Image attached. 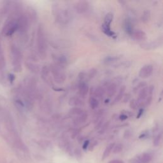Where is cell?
I'll return each instance as SVG.
<instances>
[{
    "mask_svg": "<svg viewBox=\"0 0 163 163\" xmlns=\"http://www.w3.org/2000/svg\"><path fill=\"white\" fill-rule=\"evenodd\" d=\"M52 12L56 20L59 23H66L69 18V10L67 7L62 8L59 3L56 2L52 6Z\"/></svg>",
    "mask_w": 163,
    "mask_h": 163,
    "instance_id": "1",
    "label": "cell"
},
{
    "mask_svg": "<svg viewBox=\"0 0 163 163\" xmlns=\"http://www.w3.org/2000/svg\"><path fill=\"white\" fill-rule=\"evenodd\" d=\"M37 44L38 52L43 59L47 57V43L46 39L44 34V30L42 27H40L38 31V37H37Z\"/></svg>",
    "mask_w": 163,
    "mask_h": 163,
    "instance_id": "2",
    "label": "cell"
},
{
    "mask_svg": "<svg viewBox=\"0 0 163 163\" xmlns=\"http://www.w3.org/2000/svg\"><path fill=\"white\" fill-rule=\"evenodd\" d=\"M50 71H51L54 81L58 84H61L64 83L66 78V76L65 73L63 71V69L61 68L55 64L50 65Z\"/></svg>",
    "mask_w": 163,
    "mask_h": 163,
    "instance_id": "3",
    "label": "cell"
},
{
    "mask_svg": "<svg viewBox=\"0 0 163 163\" xmlns=\"http://www.w3.org/2000/svg\"><path fill=\"white\" fill-rule=\"evenodd\" d=\"M152 159V155L149 153H144L136 156L130 161V163H149Z\"/></svg>",
    "mask_w": 163,
    "mask_h": 163,
    "instance_id": "4",
    "label": "cell"
},
{
    "mask_svg": "<svg viewBox=\"0 0 163 163\" xmlns=\"http://www.w3.org/2000/svg\"><path fill=\"white\" fill-rule=\"evenodd\" d=\"M89 3L88 2L85 1V0L78 1L74 5V8L75 10V11L80 14L86 12L89 10Z\"/></svg>",
    "mask_w": 163,
    "mask_h": 163,
    "instance_id": "5",
    "label": "cell"
},
{
    "mask_svg": "<svg viewBox=\"0 0 163 163\" xmlns=\"http://www.w3.org/2000/svg\"><path fill=\"white\" fill-rule=\"evenodd\" d=\"M153 72V66L147 65L143 66L139 72V77L142 78H147L151 76Z\"/></svg>",
    "mask_w": 163,
    "mask_h": 163,
    "instance_id": "6",
    "label": "cell"
},
{
    "mask_svg": "<svg viewBox=\"0 0 163 163\" xmlns=\"http://www.w3.org/2000/svg\"><path fill=\"white\" fill-rule=\"evenodd\" d=\"M53 59L56 66L64 69L68 63L67 58L63 55H53Z\"/></svg>",
    "mask_w": 163,
    "mask_h": 163,
    "instance_id": "7",
    "label": "cell"
},
{
    "mask_svg": "<svg viewBox=\"0 0 163 163\" xmlns=\"http://www.w3.org/2000/svg\"><path fill=\"white\" fill-rule=\"evenodd\" d=\"M131 36L135 40H140V41H144L147 38V34L144 31H142L141 29L134 30V31L132 32Z\"/></svg>",
    "mask_w": 163,
    "mask_h": 163,
    "instance_id": "8",
    "label": "cell"
},
{
    "mask_svg": "<svg viewBox=\"0 0 163 163\" xmlns=\"http://www.w3.org/2000/svg\"><path fill=\"white\" fill-rule=\"evenodd\" d=\"M89 92L88 85L84 82H80L78 86V93L81 98H85Z\"/></svg>",
    "mask_w": 163,
    "mask_h": 163,
    "instance_id": "9",
    "label": "cell"
},
{
    "mask_svg": "<svg viewBox=\"0 0 163 163\" xmlns=\"http://www.w3.org/2000/svg\"><path fill=\"white\" fill-rule=\"evenodd\" d=\"M161 42H162V40H157L156 41H154V42H151L149 43H145V44H141V47L144 49H145V50L154 49V48L158 47L159 45H161L162 44Z\"/></svg>",
    "mask_w": 163,
    "mask_h": 163,
    "instance_id": "10",
    "label": "cell"
},
{
    "mask_svg": "<svg viewBox=\"0 0 163 163\" xmlns=\"http://www.w3.org/2000/svg\"><path fill=\"white\" fill-rule=\"evenodd\" d=\"M69 105L73 107H81L84 106L85 103L83 100H82L80 98L78 97H72L69 100Z\"/></svg>",
    "mask_w": 163,
    "mask_h": 163,
    "instance_id": "11",
    "label": "cell"
},
{
    "mask_svg": "<svg viewBox=\"0 0 163 163\" xmlns=\"http://www.w3.org/2000/svg\"><path fill=\"white\" fill-rule=\"evenodd\" d=\"M88 117V114L86 111H84L83 113L80 114V115L75 117L73 119V123L74 124H75L76 126L80 125L81 124H83L84 122H86V121L87 120Z\"/></svg>",
    "mask_w": 163,
    "mask_h": 163,
    "instance_id": "12",
    "label": "cell"
},
{
    "mask_svg": "<svg viewBox=\"0 0 163 163\" xmlns=\"http://www.w3.org/2000/svg\"><path fill=\"white\" fill-rule=\"evenodd\" d=\"M117 89V84L115 82H111L107 86L105 93H107V94L109 98H111L116 93Z\"/></svg>",
    "mask_w": 163,
    "mask_h": 163,
    "instance_id": "13",
    "label": "cell"
},
{
    "mask_svg": "<svg viewBox=\"0 0 163 163\" xmlns=\"http://www.w3.org/2000/svg\"><path fill=\"white\" fill-rule=\"evenodd\" d=\"M93 92V93L94 95V98L96 99H101L103 98L105 94V89L101 86H99L96 88L94 90L91 89V93Z\"/></svg>",
    "mask_w": 163,
    "mask_h": 163,
    "instance_id": "14",
    "label": "cell"
},
{
    "mask_svg": "<svg viewBox=\"0 0 163 163\" xmlns=\"http://www.w3.org/2000/svg\"><path fill=\"white\" fill-rule=\"evenodd\" d=\"M125 90H126V86H122L121 88L119 90L118 94L115 98V99H114V100L113 101V103H112L111 105H115V104L117 103L118 102H119L122 99V98H123V96L124 95Z\"/></svg>",
    "mask_w": 163,
    "mask_h": 163,
    "instance_id": "15",
    "label": "cell"
},
{
    "mask_svg": "<svg viewBox=\"0 0 163 163\" xmlns=\"http://www.w3.org/2000/svg\"><path fill=\"white\" fill-rule=\"evenodd\" d=\"M124 29L126 32L131 36L132 32L134 31V28L133 25H132V23L129 19H126L124 22Z\"/></svg>",
    "mask_w": 163,
    "mask_h": 163,
    "instance_id": "16",
    "label": "cell"
},
{
    "mask_svg": "<svg viewBox=\"0 0 163 163\" xmlns=\"http://www.w3.org/2000/svg\"><path fill=\"white\" fill-rule=\"evenodd\" d=\"M115 145V144H114V143H111V144H109L106 147V148H105V151L103 152V156H102V158H101L102 161H104L105 159H106L110 156L111 151L113 150V148H114Z\"/></svg>",
    "mask_w": 163,
    "mask_h": 163,
    "instance_id": "17",
    "label": "cell"
},
{
    "mask_svg": "<svg viewBox=\"0 0 163 163\" xmlns=\"http://www.w3.org/2000/svg\"><path fill=\"white\" fill-rule=\"evenodd\" d=\"M49 73H50V68L44 65L42 68V77L44 80L45 82H48V79H49Z\"/></svg>",
    "mask_w": 163,
    "mask_h": 163,
    "instance_id": "18",
    "label": "cell"
},
{
    "mask_svg": "<svg viewBox=\"0 0 163 163\" xmlns=\"http://www.w3.org/2000/svg\"><path fill=\"white\" fill-rule=\"evenodd\" d=\"M89 103V106L90 108L93 110L96 109L99 107V100L93 96L90 97Z\"/></svg>",
    "mask_w": 163,
    "mask_h": 163,
    "instance_id": "19",
    "label": "cell"
},
{
    "mask_svg": "<svg viewBox=\"0 0 163 163\" xmlns=\"http://www.w3.org/2000/svg\"><path fill=\"white\" fill-rule=\"evenodd\" d=\"M151 19V15H150V10H146L143 13L141 17V20L142 23H144L145 24L148 23Z\"/></svg>",
    "mask_w": 163,
    "mask_h": 163,
    "instance_id": "20",
    "label": "cell"
},
{
    "mask_svg": "<svg viewBox=\"0 0 163 163\" xmlns=\"http://www.w3.org/2000/svg\"><path fill=\"white\" fill-rule=\"evenodd\" d=\"M83 111H84V110L81 108L73 107L69 110V114L74 116L75 117H77V116L80 115V114H82Z\"/></svg>",
    "mask_w": 163,
    "mask_h": 163,
    "instance_id": "21",
    "label": "cell"
},
{
    "mask_svg": "<svg viewBox=\"0 0 163 163\" xmlns=\"http://www.w3.org/2000/svg\"><path fill=\"white\" fill-rule=\"evenodd\" d=\"M113 19H114V15L112 13L110 12L108 14H107L105 17V20H104V24L105 26H110L111 23L113 21Z\"/></svg>",
    "mask_w": 163,
    "mask_h": 163,
    "instance_id": "22",
    "label": "cell"
},
{
    "mask_svg": "<svg viewBox=\"0 0 163 163\" xmlns=\"http://www.w3.org/2000/svg\"><path fill=\"white\" fill-rule=\"evenodd\" d=\"M119 59L120 57L118 56H109L104 59L103 63L106 65H110L114 62H116Z\"/></svg>",
    "mask_w": 163,
    "mask_h": 163,
    "instance_id": "23",
    "label": "cell"
},
{
    "mask_svg": "<svg viewBox=\"0 0 163 163\" xmlns=\"http://www.w3.org/2000/svg\"><path fill=\"white\" fill-rule=\"evenodd\" d=\"M102 30H103V33L105 34H106L107 35H108V36H114L115 35L114 32H113L112 31H111L110 26H105L103 24V25H102Z\"/></svg>",
    "mask_w": 163,
    "mask_h": 163,
    "instance_id": "24",
    "label": "cell"
},
{
    "mask_svg": "<svg viewBox=\"0 0 163 163\" xmlns=\"http://www.w3.org/2000/svg\"><path fill=\"white\" fill-rule=\"evenodd\" d=\"M122 150H123V145L121 144H117L114 145V147L113 148V152L114 154H118V153L120 152Z\"/></svg>",
    "mask_w": 163,
    "mask_h": 163,
    "instance_id": "25",
    "label": "cell"
},
{
    "mask_svg": "<svg viewBox=\"0 0 163 163\" xmlns=\"http://www.w3.org/2000/svg\"><path fill=\"white\" fill-rule=\"evenodd\" d=\"M129 107L132 110H137L138 108L139 107V105H138L137 101L136 99L131 100L130 103H129Z\"/></svg>",
    "mask_w": 163,
    "mask_h": 163,
    "instance_id": "26",
    "label": "cell"
},
{
    "mask_svg": "<svg viewBox=\"0 0 163 163\" xmlns=\"http://www.w3.org/2000/svg\"><path fill=\"white\" fill-rule=\"evenodd\" d=\"M97 71H98L97 69H95V68H92V69H90L89 71V73L87 74L88 78H90V79L93 78L96 76V75L97 73Z\"/></svg>",
    "mask_w": 163,
    "mask_h": 163,
    "instance_id": "27",
    "label": "cell"
},
{
    "mask_svg": "<svg viewBox=\"0 0 163 163\" xmlns=\"http://www.w3.org/2000/svg\"><path fill=\"white\" fill-rule=\"evenodd\" d=\"M161 140H162V133L161 132H160V133H159L154 139V145L155 146H159L161 144Z\"/></svg>",
    "mask_w": 163,
    "mask_h": 163,
    "instance_id": "28",
    "label": "cell"
},
{
    "mask_svg": "<svg viewBox=\"0 0 163 163\" xmlns=\"http://www.w3.org/2000/svg\"><path fill=\"white\" fill-rule=\"evenodd\" d=\"M146 86H147V83L146 82H140L136 87L134 88L133 90H134L135 93H136V92H138V90L140 91L141 89L146 87Z\"/></svg>",
    "mask_w": 163,
    "mask_h": 163,
    "instance_id": "29",
    "label": "cell"
},
{
    "mask_svg": "<svg viewBox=\"0 0 163 163\" xmlns=\"http://www.w3.org/2000/svg\"><path fill=\"white\" fill-rule=\"evenodd\" d=\"M109 124H110V122H107L105 124H103V126H101V127L100 128V131H99V133L100 134H103L104 133V132L107 131V129H108V126H109Z\"/></svg>",
    "mask_w": 163,
    "mask_h": 163,
    "instance_id": "30",
    "label": "cell"
},
{
    "mask_svg": "<svg viewBox=\"0 0 163 163\" xmlns=\"http://www.w3.org/2000/svg\"><path fill=\"white\" fill-rule=\"evenodd\" d=\"M131 98V95L129 94H126L123 96V98H122V101H123V103H127V101H129Z\"/></svg>",
    "mask_w": 163,
    "mask_h": 163,
    "instance_id": "31",
    "label": "cell"
},
{
    "mask_svg": "<svg viewBox=\"0 0 163 163\" xmlns=\"http://www.w3.org/2000/svg\"><path fill=\"white\" fill-rule=\"evenodd\" d=\"M78 77H79V78L80 79L81 82H83V80H84V79L86 78V74L85 73H84V72H81V73L79 74Z\"/></svg>",
    "mask_w": 163,
    "mask_h": 163,
    "instance_id": "32",
    "label": "cell"
},
{
    "mask_svg": "<svg viewBox=\"0 0 163 163\" xmlns=\"http://www.w3.org/2000/svg\"><path fill=\"white\" fill-rule=\"evenodd\" d=\"M143 114H144V109L140 108L138 112V115L136 116V119H140L141 117V115H143Z\"/></svg>",
    "mask_w": 163,
    "mask_h": 163,
    "instance_id": "33",
    "label": "cell"
},
{
    "mask_svg": "<svg viewBox=\"0 0 163 163\" xmlns=\"http://www.w3.org/2000/svg\"><path fill=\"white\" fill-rule=\"evenodd\" d=\"M128 118V116L127 115H126L125 114H122V115H120L119 116V119L121 120H125Z\"/></svg>",
    "mask_w": 163,
    "mask_h": 163,
    "instance_id": "34",
    "label": "cell"
},
{
    "mask_svg": "<svg viewBox=\"0 0 163 163\" xmlns=\"http://www.w3.org/2000/svg\"><path fill=\"white\" fill-rule=\"evenodd\" d=\"M89 140H86L84 143V145H83V149L84 150H86L87 148V147H89Z\"/></svg>",
    "mask_w": 163,
    "mask_h": 163,
    "instance_id": "35",
    "label": "cell"
},
{
    "mask_svg": "<svg viewBox=\"0 0 163 163\" xmlns=\"http://www.w3.org/2000/svg\"><path fill=\"white\" fill-rule=\"evenodd\" d=\"M108 163H125L124 161H122L121 160H112L108 162Z\"/></svg>",
    "mask_w": 163,
    "mask_h": 163,
    "instance_id": "36",
    "label": "cell"
},
{
    "mask_svg": "<svg viewBox=\"0 0 163 163\" xmlns=\"http://www.w3.org/2000/svg\"><path fill=\"white\" fill-rule=\"evenodd\" d=\"M147 133H145V132H144V133H142L140 136V138H144V137H145L146 136H147Z\"/></svg>",
    "mask_w": 163,
    "mask_h": 163,
    "instance_id": "37",
    "label": "cell"
}]
</instances>
